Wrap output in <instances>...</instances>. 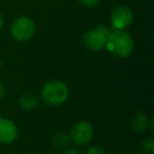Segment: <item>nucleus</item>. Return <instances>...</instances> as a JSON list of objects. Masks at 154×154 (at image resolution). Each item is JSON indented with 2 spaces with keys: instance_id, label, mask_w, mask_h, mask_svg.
Returning a JSON list of instances; mask_svg holds the SVG:
<instances>
[{
  "instance_id": "1",
  "label": "nucleus",
  "mask_w": 154,
  "mask_h": 154,
  "mask_svg": "<svg viewBox=\"0 0 154 154\" xmlns=\"http://www.w3.org/2000/svg\"><path fill=\"white\" fill-rule=\"evenodd\" d=\"M106 49L119 58H127L134 50V41L130 34L125 31H113L110 33Z\"/></svg>"
},
{
  "instance_id": "2",
  "label": "nucleus",
  "mask_w": 154,
  "mask_h": 154,
  "mask_svg": "<svg viewBox=\"0 0 154 154\" xmlns=\"http://www.w3.org/2000/svg\"><path fill=\"white\" fill-rule=\"evenodd\" d=\"M41 99L48 106H60L69 97V88L64 82L57 79L45 82L40 91Z\"/></svg>"
},
{
  "instance_id": "3",
  "label": "nucleus",
  "mask_w": 154,
  "mask_h": 154,
  "mask_svg": "<svg viewBox=\"0 0 154 154\" xmlns=\"http://www.w3.org/2000/svg\"><path fill=\"white\" fill-rule=\"evenodd\" d=\"M111 31L103 26H98L87 31L82 37V41L87 49L91 51H101L106 49L108 38Z\"/></svg>"
},
{
  "instance_id": "4",
  "label": "nucleus",
  "mask_w": 154,
  "mask_h": 154,
  "mask_svg": "<svg viewBox=\"0 0 154 154\" xmlns=\"http://www.w3.org/2000/svg\"><path fill=\"white\" fill-rule=\"evenodd\" d=\"M35 33V22L28 16L16 18L11 26V34L17 41H26L33 37Z\"/></svg>"
},
{
  "instance_id": "5",
  "label": "nucleus",
  "mask_w": 154,
  "mask_h": 154,
  "mask_svg": "<svg viewBox=\"0 0 154 154\" xmlns=\"http://www.w3.org/2000/svg\"><path fill=\"white\" fill-rule=\"evenodd\" d=\"M94 136V128L88 120L77 122L71 130V140L78 146H85L92 140Z\"/></svg>"
},
{
  "instance_id": "6",
  "label": "nucleus",
  "mask_w": 154,
  "mask_h": 154,
  "mask_svg": "<svg viewBox=\"0 0 154 154\" xmlns=\"http://www.w3.org/2000/svg\"><path fill=\"white\" fill-rule=\"evenodd\" d=\"M111 26L114 31H125L133 21V13L130 8L120 5L112 11Z\"/></svg>"
},
{
  "instance_id": "7",
  "label": "nucleus",
  "mask_w": 154,
  "mask_h": 154,
  "mask_svg": "<svg viewBox=\"0 0 154 154\" xmlns=\"http://www.w3.org/2000/svg\"><path fill=\"white\" fill-rule=\"evenodd\" d=\"M18 137L17 126L11 119L0 116V143H12Z\"/></svg>"
},
{
  "instance_id": "8",
  "label": "nucleus",
  "mask_w": 154,
  "mask_h": 154,
  "mask_svg": "<svg viewBox=\"0 0 154 154\" xmlns=\"http://www.w3.org/2000/svg\"><path fill=\"white\" fill-rule=\"evenodd\" d=\"M150 124L149 117L147 116V114L139 112V113L135 114V116L132 119V128L134 129L136 132L143 133L148 129Z\"/></svg>"
},
{
  "instance_id": "9",
  "label": "nucleus",
  "mask_w": 154,
  "mask_h": 154,
  "mask_svg": "<svg viewBox=\"0 0 154 154\" xmlns=\"http://www.w3.org/2000/svg\"><path fill=\"white\" fill-rule=\"evenodd\" d=\"M19 105L22 109L31 110L37 106V98L32 93H24V94H22L20 96Z\"/></svg>"
},
{
  "instance_id": "10",
  "label": "nucleus",
  "mask_w": 154,
  "mask_h": 154,
  "mask_svg": "<svg viewBox=\"0 0 154 154\" xmlns=\"http://www.w3.org/2000/svg\"><path fill=\"white\" fill-rule=\"evenodd\" d=\"M71 140L70 135L66 134V133H58L54 136L53 138V143L56 148L58 149H62V148H66L69 145Z\"/></svg>"
},
{
  "instance_id": "11",
  "label": "nucleus",
  "mask_w": 154,
  "mask_h": 154,
  "mask_svg": "<svg viewBox=\"0 0 154 154\" xmlns=\"http://www.w3.org/2000/svg\"><path fill=\"white\" fill-rule=\"evenodd\" d=\"M143 154H154V140L152 137H148L140 146Z\"/></svg>"
},
{
  "instance_id": "12",
  "label": "nucleus",
  "mask_w": 154,
  "mask_h": 154,
  "mask_svg": "<svg viewBox=\"0 0 154 154\" xmlns=\"http://www.w3.org/2000/svg\"><path fill=\"white\" fill-rule=\"evenodd\" d=\"M78 1H79V3L82 5V7L91 9V8L96 7L100 0H78Z\"/></svg>"
},
{
  "instance_id": "13",
  "label": "nucleus",
  "mask_w": 154,
  "mask_h": 154,
  "mask_svg": "<svg viewBox=\"0 0 154 154\" xmlns=\"http://www.w3.org/2000/svg\"><path fill=\"white\" fill-rule=\"evenodd\" d=\"M86 154H107L106 151L99 146H93V147L89 148L88 151L86 152Z\"/></svg>"
},
{
  "instance_id": "14",
  "label": "nucleus",
  "mask_w": 154,
  "mask_h": 154,
  "mask_svg": "<svg viewBox=\"0 0 154 154\" xmlns=\"http://www.w3.org/2000/svg\"><path fill=\"white\" fill-rule=\"evenodd\" d=\"M62 154H80V152L76 148H68Z\"/></svg>"
},
{
  "instance_id": "15",
  "label": "nucleus",
  "mask_w": 154,
  "mask_h": 154,
  "mask_svg": "<svg viewBox=\"0 0 154 154\" xmlns=\"http://www.w3.org/2000/svg\"><path fill=\"white\" fill-rule=\"evenodd\" d=\"M5 95V87L2 82H0V99L3 98Z\"/></svg>"
},
{
  "instance_id": "16",
  "label": "nucleus",
  "mask_w": 154,
  "mask_h": 154,
  "mask_svg": "<svg viewBox=\"0 0 154 154\" xmlns=\"http://www.w3.org/2000/svg\"><path fill=\"white\" fill-rule=\"evenodd\" d=\"M3 22H5V20H3V16L1 15V13H0V30L2 29V26H3Z\"/></svg>"
},
{
  "instance_id": "17",
  "label": "nucleus",
  "mask_w": 154,
  "mask_h": 154,
  "mask_svg": "<svg viewBox=\"0 0 154 154\" xmlns=\"http://www.w3.org/2000/svg\"><path fill=\"white\" fill-rule=\"evenodd\" d=\"M1 68H2V60L0 59V69H1Z\"/></svg>"
}]
</instances>
